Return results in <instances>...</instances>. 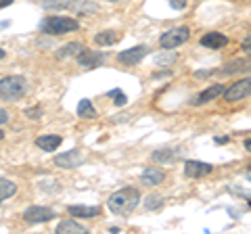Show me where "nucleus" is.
<instances>
[{
    "instance_id": "nucleus-1",
    "label": "nucleus",
    "mask_w": 251,
    "mask_h": 234,
    "mask_svg": "<svg viewBox=\"0 0 251 234\" xmlns=\"http://www.w3.org/2000/svg\"><path fill=\"white\" fill-rule=\"evenodd\" d=\"M138 201H140V192L128 186V188H120L117 192H113L109 197L107 205H109V211H113L115 215H130L136 209Z\"/></svg>"
},
{
    "instance_id": "nucleus-2",
    "label": "nucleus",
    "mask_w": 251,
    "mask_h": 234,
    "mask_svg": "<svg viewBox=\"0 0 251 234\" xmlns=\"http://www.w3.org/2000/svg\"><path fill=\"white\" fill-rule=\"evenodd\" d=\"M27 90V82L21 75H9L0 80V98L2 100H19Z\"/></svg>"
},
{
    "instance_id": "nucleus-3",
    "label": "nucleus",
    "mask_w": 251,
    "mask_h": 234,
    "mask_svg": "<svg viewBox=\"0 0 251 234\" xmlns=\"http://www.w3.org/2000/svg\"><path fill=\"white\" fill-rule=\"evenodd\" d=\"M42 29L46 34H52V36H63V34H72L80 29V23L72 17H59V15H50L46 17L42 23Z\"/></svg>"
},
{
    "instance_id": "nucleus-4",
    "label": "nucleus",
    "mask_w": 251,
    "mask_h": 234,
    "mask_svg": "<svg viewBox=\"0 0 251 234\" xmlns=\"http://www.w3.org/2000/svg\"><path fill=\"white\" fill-rule=\"evenodd\" d=\"M188 38H191V29H188L186 25L182 27H174V29H168L166 34L161 36V48H166V50H172V48H178V46H182Z\"/></svg>"
},
{
    "instance_id": "nucleus-5",
    "label": "nucleus",
    "mask_w": 251,
    "mask_h": 234,
    "mask_svg": "<svg viewBox=\"0 0 251 234\" xmlns=\"http://www.w3.org/2000/svg\"><path fill=\"white\" fill-rule=\"evenodd\" d=\"M149 54V48L147 46H134V48H128L117 54V61H120L122 65H128V67H134L138 65L140 61H143L145 57Z\"/></svg>"
},
{
    "instance_id": "nucleus-6",
    "label": "nucleus",
    "mask_w": 251,
    "mask_h": 234,
    "mask_svg": "<svg viewBox=\"0 0 251 234\" xmlns=\"http://www.w3.org/2000/svg\"><path fill=\"white\" fill-rule=\"evenodd\" d=\"M249 88H251L249 77H245V80H241V82H234L228 90H224V100H228V103H237V100L247 98Z\"/></svg>"
},
{
    "instance_id": "nucleus-7",
    "label": "nucleus",
    "mask_w": 251,
    "mask_h": 234,
    "mask_svg": "<svg viewBox=\"0 0 251 234\" xmlns=\"http://www.w3.org/2000/svg\"><path fill=\"white\" fill-rule=\"evenodd\" d=\"M23 217L25 222H31V224H40V222H50L54 217V211L50 207H40V205H34V207H27L23 211Z\"/></svg>"
},
{
    "instance_id": "nucleus-8",
    "label": "nucleus",
    "mask_w": 251,
    "mask_h": 234,
    "mask_svg": "<svg viewBox=\"0 0 251 234\" xmlns=\"http://www.w3.org/2000/svg\"><path fill=\"white\" fill-rule=\"evenodd\" d=\"M82 161H84V155H82V151H77V149L69 151V153H61V155L54 157V163H57L59 167H77Z\"/></svg>"
},
{
    "instance_id": "nucleus-9",
    "label": "nucleus",
    "mask_w": 251,
    "mask_h": 234,
    "mask_svg": "<svg viewBox=\"0 0 251 234\" xmlns=\"http://www.w3.org/2000/svg\"><path fill=\"white\" fill-rule=\"evenodd\" d=\"M77 63H80L82 67H97L103 63V54H100L99 50H88V48H82V52L77 54Z\"/></svg>"
},
{
    "instance_id": "nucleus-10",
    "label": "nucleus",
    "mask_w": 251,
    "mask_h": 234,
    "mask_svg": "<svg viewBox=\"0 0 251 234\" xmlns=\"http://www.w3.org/2000/svg\"><path fill=\"white\" fill-rule=\"evenodd\" d=\"M211 171L209 163H203V161H186L184 163V174L188 178H203Z\"/></svg>"
},
{
    "instance_id": "nucleus-11",
    "label": "nucleus",
    "mask_w": 251,
    "mask_h": 234,
    "mask_svg": "<svg viewBox=\"0 0 251 234\" xmlns=\"http://www.w3.org/2000/svg\"><path fill=\"white\" fill-rule=\"evenodd\" d=\"M140 180H143V184H147V186H157V184H161L163 180H166V171L159 169V167L149 165V167L143 171Z\"/></svg>"
},
{
    "instance_id": "nucleus-12",
    "label": "nucleus",
    "mask_w": 251,
    "mask_h": 234,
    "mask_svg": "<svg viewBox=\"0 0 251 234\" xmlns=\"http://www.w3.org/2000/svg\"><path fill=\"white\" fill-rule=\"evenodd\" d=\"M201 44L205 46V48H211V50H218V48H224L226 44H228V38L220 32H209L201 38Z\"/></svg>"
},
{
    "instance_id": "nucleus-13",
    "label": "nucleus",
    "mask_w": 251,
    "mask_h": 234,
    "mask_svg": "<svg viewBox=\"0 0 251 234\" xmlns=\"http://www.w3.org/2000/svg\"><path fill=\"white\" fill-rule=\"evenodd\" d=\"M222 92H224V86L222 84H214V86H209V88L203 90L201 94H197V98L193 100V105H205V103H209V100L218 98Z\"/></svg>"
},
{
    "instance_id": "nucleus-14",
    "label": "nucleus",
    "mask_w": 251,
    "mask_h": 234,
    "mask_svg": "<svg viewBox=\"0 0 251 234\" xmlns=\"http://www.w3.org/2000/svg\"><path fill=\"white\" fill-rule=\"evenodd\" d=\"M63 142V138L57 136V134H49V136H40V138H36V146L38 149H42V151H57L59 146Z\"/></svg>"
},
{
    "instance_id": "nucleus-15",
    "label": "nucleus",
    "mask_w": 251,
    "mask_h": 234,
    "mask_svg": "<svg viewBox=\"0 0 251 234\" xmlns=\"http://www.w3.org/2000/svg\"><path fill=\"white\" fill-rule=\"evenodd\" d=\"M67 211L72 213V215H75V217H97V215H100V207H88V205H69L67 207Z\"/></svg>"
},
{
    "instance_id": "nucleus-16",
    "label": "nucleus",
    "mask_w": 251,
    "mask_h": 234,
    "mask_svg": "<svg viewBox=\"0 0 251 234\" xmlns=\"http://www.w3.org/2000/svg\"><path fill=\"white\" fill-rule=\"evenodd\" d=\"M57 232L59 234H86L88 230H86L82 224H77L75 220H67V222H61L57 226Z\"/></svg>"
},
{
    "instance_id": "nucleus-17",
    "label": "nucleus",
    "mask_w": 251,
    "mask_h": 234,
    "mask_svg": "<svg viewBox=\"0 0 251 234\" xmlns=\"http://www.w3.org/2000/svg\"><path fill=\"white\" fill-rule=\"evenodd\" d=\"M178 157H180V151L176 149H159L153 153V161H159V163H172Z\"/></svg>"
},
{
    "instance_id": "nucleus-18",
    "label": "nucleus",
    "mask_w": 251,
    "mask_h": 234,
    "mask_svg": "<svg viewBox=\"0 0 251 234\" xmlns=\"http://www.w3.org/2000/svg\"><path fill=\"white\" fill-rule=\"evenodd\" d=\"M77 115L84 117V119H94V117H97V109L92 107L88 98H82L80 103H77Z\"/></svg>"
},
{
    "instance_id": "nucleus-19",
    "label": "nucleus",
    "mask_w": 251,
    "mask_h": 234,
    "mask_svg": "<svg viewBox=\"0 0 251 234\" xmlns=\"http://www.w3.org/2000/svg\"><path fill=\"white\" fill-rule=\"evenodd\" d=\"M117 40H120V34H115V32H99L97 36H94V42H97L99 46H111Z\"/></svg>"
},
{
    "instance_id": "nucleus-20",
    "label": "nucleus",
    "mask_w": 251,
    "mask_h": 234,
    "mask_svg": "<svg viewBox=\"0 0 251 234\" xmlns=\"http://www.w3.org/2000/svg\"><path fill=\"white\" fill-rule=\"evenodd\" d=\"M15 192H17V186H15V182L4 180V178H0V201L13 197Z\"/></svg>"
},
{
    "instance_id": "nucleus-21",
    "label": "nucleus",
    "mask_w": 251,
    "mask_h": 234,
    "mask_svg": "<svg viewBox=\"0 0 251 234\" xmlns=\"http://www.w3.org/2000/svg\"><path fill=\"white\" fill-rule=\"evenodd\" d=\"M82 48H84V46H82L80 42H72V44H67L63 50H59V57H61V59H65V57H74V59H75L77 54L82 52Z\"/></svg>"
},
{
    "instance_id": "nucleus-22",
    "label": "nucleus",
    "mask_w": 251,
    "mask_h": 234,
    "mask_svg": "<svg viewBox=\"0 0 251 234\" xmlns=\"http://www.w3.org/2000/svg\"><path fill=\"white\" fill-rule=\"evenodd\" d=\"M72 0H42V6L46 11H59V9H69Z\"/></svg>"
},
{
    "instance_id": "nucleus-23",
    "label": "nucleus",
    "mask_w": 251,
    "mask_h": 234,
    "mask_svg": "<svg viewBox=\"0 0 251 234\" xmlns=\"http://www.w3.org/2000/svg\"><path fill=\"white\" fill-rule=\"evenodd\" d=\"M243 69H247V61H234V63H230L228 67H224L222 71L228 75V73H237V71H243Z\"/></svg>"
},
{
    "instance_id": "nucleus-24",
    "label": "nucleus",
    "mask_w": 251,
    "mask_h": 234,
    "mask_svg": "<svg viewBox=\"0 0 251 234\" xmlns=\"http://www.w3.org/2000/svg\"><path fill=\"white\" fill-rule=\"evenodd\" d=\"M145 207H147V209H159V207H161V199L155 197V194H151V197H147Z\"/></svg>"
},
{
    "instance_id": "nucleus-25",
    "label": "nucleus",
    "mask_w": 251,
    "mask_h": 234,
    "mask_svg": "<svg viewBox=\"0 0 251 234\" xmlns=\"http://www.w3.org/2000/svg\"><path fill=\"white\" fill-rule=\"evenodd\" d=\"M109 96H113V98H115V105H117V107L126 105V100H128V98H126V94H124L122 90H111V92H109Z\"/></svg>"
},
{
    "instance_id": "nucleus-26",
    "label": "nucleus",
    "mask_w": 251,
    "mask_h": 234,
    "mask_svg": "<svg viewBox=\"0 0 251 234\" xmlns=\"http://www.w3.org/2000/svg\"><path fill=\"white\" fill-rule=\"evenodd\" d=\"M25 115L29 117V119H40V115H42V109L40 107H31L25 111Z\"/></svg>"
},
{
    "instance_id": "nucleus-27",
    "label": "nucleus",
    "mask_w": 251,
    "mask_h": 234,
    "mask_svg": "<svg viewBox=\"0 0 251 234\" xmlns=\"http://www.w3.org/2000/svg\"><path fill=\"white\" fill-rule=\"evenodd\" d=\"M170 4L174 6V9H184V6H186L184 0H170Z\"/></svg>"
},
{
    "instance_id": "nucleus-28",
    "label": "nucleus",
    "mask_w": 251,
    "mask_h": 234,
    "mask_svg": "<svg viewBox=\"0 0 251 234\" xmlns=\"http://www.w3.org/2000/svg\"><path fill=\"white\" fill-rule=\"evenodd\" d=\"M13 4V0H0V9H4V6H9Z\"/></svg>"
},
{
    "instance_id": "nucleus-29",
    "label": "nucleus",
    "mask_w": 251,
    "mask_h": 234,
    "mask_svg": "<svg viewBox=\"0 0 251 234\" xmlns=\"http://www.w3.org/2000/svg\"><path fill=\"white\" fill-rule=\"evenodd\" d=\"M2 121H6V113H4V111H0V123H2Z\"/></svg>"
},
{
    "instance_id": "nucleus-30",
    "label": "nucleus",
    "mask_w": 251,
    "mask_h": 234,
    "mask_svg": "<svg viewBox=\"0 0 251 234\" xmlns=\"http://www.w3.org/2000/svg\"><path fill=\"white\" fill-rule=\"evenodd\" d=\"M0 59H4V50L2 48H0Z\"/></svg>"
},
{
    "instance_id": "nucleus-31",
    "label": "nucleus",
    "mask_w": 251,
    "mask_h": 234,
    "mask_svg": "<svg viewBox=\"0 0 251 234\" xmlns=\"http://www.w3.org/2000/svg\"><path fill=\"white\" fill-rule=\"evenodd\" d=\"M2 138H4V132H2V130H0V140H2Z\"/></svg>"
},
{
    "instance_id": "nucleus-32",
    "label": "nucleus",
    "mask_w": 251,
    "mask_h": 234,
    "mask_svg": "<svg viewBox=\"0 0 251 234\" xmlns=\"http://www.w3.org/2000/svg\"><path fill=\"white\" fill-rule=\"evenodd\" d=\"M109 2H117V0H109Z\"/></svg>"
}]
</instances>
